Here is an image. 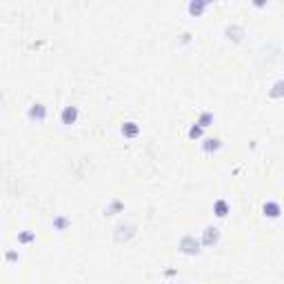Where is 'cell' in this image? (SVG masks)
<instances>
[{"instance_id": "cell-19", "label": "cell", "mask_w": 284, "mask_h": 284, "mask_svg": "<svg viewBox=\"0 0 284 284\" xmlns=\"http://www.w3.org/2000/svg\"><path fill=\"white\" fill-rule=\"evenodd\" d=\"M191 40H193V36H191L189 31H184V34H182V38H180V42H178V45H180V47H184V45H189Z\"/></svg>"}, {"instance_id": "cell-8", "label": "cell", "mask_w": 284, "mask_h": 284, "mask_svg": "<svg viewBox=\"0 0 284 284\" xmlns=\"http://www.w3.org/2000/svg\"><path fill=\"white\" fill-rule=\"evenodd\" d=\"M200 149H202V153H207V155H211V153H217V151L222 149V140L217 136H213V138H200Z\"/></svg>"}, {"instance_id": "cell-1", "label": "cell", "mask_w": 284, "mask_h": 284, "mask_svg": "<svg viewBox=\"0 0 284 284\" xmlns=\"http://www.w3.org/2000/svg\"><path fill=\"white\" fill-rule=\"evenodd\" d=\"M178 251L182 253V256H189V258L200 256V251H202L200 238H196L193 233H184L182 238H180V242H178Z\"/></svg>"}, {"instance_id": "cell-18", "label": "cell", "mask_w": 284, "mask_h": 284, "mask_svg": "<svg viewBox=\"0 0 284 284\" xmlns=\"http://www.w3.org/2000/svg\"><path fill=\"white\" fill-rule=\"evenodd\" d=\"M284 82L282 80H275L273 82V89H271V98H282V96H284Z\"/></svg>"}, {"instance_id": "cell-6", "label": "cell", "mask_w": 284, "mask_h": 284, "mask_svg": "<svg viewBox=\"0 0 284 284\" xmlns=\"http://www.w3.org/2000/svg\"><path fill=\"white\" fill-rule=\"evenodd\" d=\"M262 215L269 217V220H277V217L282 215V204L273 200V198H269V200H264L262 204Z\"/></svg>"}, {"instance_id": "cell-9", "label": "cell", "mask_w": 284, "mask_h": 284, "mask_svg": "<svg viewBox=\"0 0 284 284\" xmlns=\"http://www.w3.org/2000/svg\"><path fill=\"white\" fill-rule=\"evenodd\" d=\"M207 3L204 0H189V5H186V11H189V16L191 18H200L207 14Z\"/></svg>"}, {"instance_id": "cell-17", "label": "cell", "mask_w": 284, "mask_h": 284, "mask_svg": "<svg viewBox=\"0 0 284 284\" xmlns=\"http://www.w3.org/2000/svg\"><path fill=\"white\" fill-rule=\"evenodd\" d=\"M5 260H7V264H16L20 260V253H18V249H7L5 251Z\"/></svg>"}, {"instance_id": "cell-11", "label": "cell", "mask_w": 284, "mask_h": 284, "mask_svg": "<svg viewBox=\"0 0 284 284\" xmlns=\"http://www.w3.org/2000/svg\"><path fill=\"white\" fill-rule=\"evenodd\" d=\"M213 213H215V217H227L231 213V204H229L227 198H217L213 202Z\"/></svg>"}, {"instance_id": "cell-2", "label": "cell", "mask_w": 284, "mask_h": 284, "mask_svg": "<svg viewBox=\"0 0 284 284\" xmlns=\"http://www.w3.org/2000/svg\"><path fill=\"white\" fill-rule=\"evenodd\" d=\"M138 233V225L136 222H129V220H124V222H118L116 229H113V235H116V242H129L131 238Z\"/></svg>"}, {"instance_id": "cell-7", "label": "cell", "mask_w": 284, "mask_h": 284, "mask_svg": "<svg viewBox=\"0 0 284 284\" xmlns=\"http://www.w3.org/2000/svg\"><path fill=\"white\" fill-rule=\"evenodd\" d=\"M120 134H122L127 140H134V138L140 136V124H138L136 120H124V122L120 124Z\"/></svg>"}, {"instance_id": "cell-10", "label": "cell", "mask_w": 284, "mask_h": 284, "mask_svg": "<svg viewBox=\"0 0 284 284\" xmlns=\"http://www.w3.org/2000/svg\"><path fill=\"white\" fill-rule=\"evenodd\" d=\"M225 36L229 40H233V42H240L246 36V31H244L242 25H227L225 27Z\"/></svg>"}, {"instance_id": "cell-21", "label": "cell", "mask_w": 284, "mask_h": 284, "mask_svg": "<svg viewBox=\"0 0 284 284\" xmlns=\"http://www.w3.org/2000/svg\"><path fill=\"white\" fill-rule=\"evenodd\" d=\"M165 275H167V277H176V275H178V271H173V269H167V271H165Z\"/></svg>"}, {"instance_id": "cell-20", "label": "cell", "mask_w": 284, "mask_h": 284, "mask_svg": "<svg viewBox=\"0 0 284 284\" xmlns=\"http://www.w3.org/2000/svg\"><path fill=\"white\" fill-rule=\"evenodd\" d=\"M249 3L253 5V7H258V9H264L269 5V0H249Z\"/></svg>"}, {"instance_id": "cell-12", "label": "cell", "mask_w": 284, "mask_h": 284, "mask_svg": "<svg viewBox=\"0 0 284 284\" xmlns=\"http://www.w3.org/2000/svg\"><path fill=\"white\" fill-rule=\"evenodd\" d=\"M51 225H53V229H56V231H67V229L71 227V217L65 215V213H58V215H53Z\"/></svg>"}, {"instance_id": "cell-14", "label": "cell", "mask_w": 284, "mask_h": 284, "mask_svg": "<svg viewBox=\"0 0 284 284\" xmlns=\"http://www.w3.org/2000/svg\"><path fill=\"white\" fill-rule=\"evenodd\" d=\"M16 240H18V244H31V242H36V231H29V229L18 231Z\"/></svg>"}, {"instance_id": "cell-13", "label": "cell", "mask_w": 284, "mask_h": 284, "mask_svg": "<svg viewBox=\"0 0 284 284\" xmlns=\"http://www.w3.org/2000/svg\"><path fill=\"white\" fill-rule=\"evenodd\" d=\"M122 211H124V202L120 200V198H113V200L105 207V215H118V213H122Z\"/></svg>"}, {"instance_id": "cell-15", "label": "cell", "mask_w": 284, "mask_h": 284, "mask_svg": "<svg viewBox=\"0 0 284 284\" xmlns=\"http://www.w3.org/2000/svg\"><path fill=\"white\" fill-rule=\"evenodd\" d=\"M186 136H189V140H200V138H204V127H200L198 122H193L189 127V131H186Z\"/></svg>"}, {"instance_id": "cell-4", "label": "cell", "mask_w": 284, "mask_h": 284, "mask_svg": "<svg viewBox=\"0 0 284 284\" xmlns=\"http://www.w3.org/2000/svg\"><path fill=\"white\" fill-rule=\"evenodd\" d=\"M78 118H80V107L78 105H65L60 109V122L65 127H71L78 122Z\"/></svg>"}, {"instance_id": "cell-22", "label": "cell", "mask_w": 284, "mask_h": 284, "mask_svg": "<svg viewBox=\"0 0 284 284\" xmlns=\"http://www.w3.org/2000/svg\"><path fill=\"white\" fill-rule=\"evenodd\" d=\"M204 3H207V7H211V5H213L215 0H204Z\"/></svg>"}, {"instance_id": "cell-3", "label": "cell", "mask_w": 284, "mask_h": 284, "mask_svg": "<svg viewBox=\"0 0 284 284\" xmlns=\"http://www.w3.org/2000/svg\"><path fill=\"white\" fill-rule=\"evenodd\" d=\"M217 242H220V229L213 227V225L204 227V231L200 233V244H202V249H213Z\"/></svg>"}, {"instance_id": "cell-5", "label": "cell", "mask_w": 284, "mask_h": 284, "mask_svg": "<svg viewBox=\"0 0 284 284\" xmlns=\"http://www.w3.org/2000/svg\"><path fill=\"white\" fill-rule=\"evenodd\" d=\"M47 107L42 105V102H34V105H29L27 109V118L31 120V122H45L47 120Z\"/></svg>"}, {"instance_id": "cell-16", "label": "cell", "mask_w": 284, "mask_h": 284, "mask_svg": "<svg viewBox=\"0 0 284 284\" xmlns=\"http://www.w3.org/2000/svg\"><path fill=\"white\" fill-rule=\"evenodd\" d=\"M213 120H215L213 111H200V116H198V120H196V122L200 124V127H204V129H207V127H211V124H213Z\"/></svg>"}]
</instances>
